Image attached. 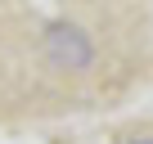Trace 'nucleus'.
Returning a JSON list of instances; mask_svg holds the SVG:
<instances>
[{
  "mask_svg": "<svg viewBox=\"0 0 153 144\" xmlns=\"http://www.w3.org/2000/svg\"><path fill=\"white\" fill-rule=\"evenodd\" d=\"M45 50H50V59L59 68H86L90 63V41L76 32V27H54L50 41H45Z\"/></svg>",
  "mask_w": 153,
  "mask_h": 144,
  "instance_id": "nucleus-1",
  "label": "nucleus"
},
{
  "mask_svg": "<svg viewBox=\"0 0 153 144\" xmlns=\"http://www.w3.org/2000/svg\"><path fill=\"white\" fill-rule=\"evenodd\" d=\"M122 144H153L149 135H131V140H122Z\"/></svg>",
  "mask_w": 153,
  "mask_h": 144,
  "instance_id": "nucleus-2",
  "label": "nucleus"
}]
</instances>
